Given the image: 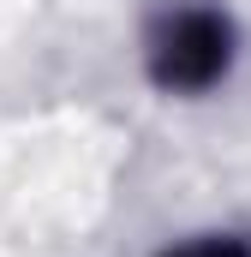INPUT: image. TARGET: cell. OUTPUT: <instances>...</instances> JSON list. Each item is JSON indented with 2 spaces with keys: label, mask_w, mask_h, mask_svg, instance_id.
<instances>
[{
  "label": "cell",
  "mask_w": 251,
  "mask_h": 257,
  "mask_svg": "<svg viewBox=\"0 0 251 257\" xmlns=\"http://www.w3.org/2000/svg\"><path fill=\"white\" fill-rule=\"evenodd\" d=\"M168 257H251V245L233 239V233H209V239H191V245H180Z\"/></svg>",
  "instance_id": "2"
},
{
  "label": "cell",
  "mask_w": 251,
  "mask_h": 257,
  "mask_svg": "<svg viewBox=\"0 0 251 257\" xmlns=\"http://www.w3.org/2000/svg\"><path fill=\"white\" fill-rule=\"evenodd\" d=\"M233 60V24L209 6L174 12L150 42V78L162 90H209Z\"/></svg>",
  "instance_id": "1"
}]
</instances>
